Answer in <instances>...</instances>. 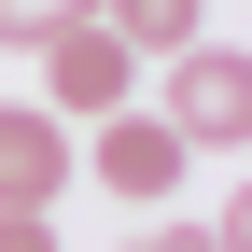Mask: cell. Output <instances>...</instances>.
Here are the masks:
<instances>
[{
	"label": "cell",
	"instance_id": "6da1fadb",
	"mask_svg": "<svg viewBox=\"0 0 252 252\" xmlns=\"http://www.w3.org/2000/svg\"><path fill=\"white\" fill-rule=\"evenodd\" d=\"M168 140L182 154H238L252 140V56L238 42H182L168 56Z\"/></svg>",
	"mask_w": 252,
	"mask_h": 252
},
{
	"label": "cell",
	"instance_id": "7a4b0ae2",
	"mask_svg": "<svg viewBox=\"0 0 252 252\" xmlns=\"http://www.w3.org/2000/svg\"><path fill=\"white\" fill-rule=\"evenodd\" d=\"M42 98L56 112H126L140 98V56H126L98 14H70V28H42Z\"/></svg>",
	"mask_w": 252,
	"mask_h": 252
},
{
	"label": "cell",
	"instance_id": "3957f363",
	"mask_svg": "<svg viewBox=\"0 0 252 252\" xmlns=\"http://www.w3.org/2000/svg\"><path fill=\"white\" fill-rule=\"evenodd\" d=\"M70 168H98V182H112V196H126V210H154V196H168V182H182V168H196V154H182V140H168V112H140V98H126V112H98V140H84V154H70Z\"/></svg>",
	"mask_w": 252,
	"mask_h": 252
},
{
	"label": "cell",
	"instance_id": "277c9868",
	"mask_svg": "<svg viewBox=\"0 0 252 252\" xmlns=\"http://www.w3.org/2000/svg\"><path fill=\"white\" fill-rule=\"evenodd\" d=\"M56 196H70V126L0 98V210H56Z\"/></svg>",
	"mask_w": 252,
	"mask_h": 252
},
{
	"label": "cell",
	"instance_id": "5b68a950",
	"mask_svg": "<svg viewBox=\"0 0 252 252\" xmlns=\"http://www.w3.org/2000/svg\"><path fill=\"white\" fill-rule=\"evenodd\" d=\"M98 28H112L126 56H154V70H168L182 42H210V0H98Z\"/></svg>",
	"mask_w": 252,
	"mask_h": 252
},
{
	"label": "cell",
	"instance_id": "8992f818",
	"mask_svg": "<svg viewBox=\"0 0 252 252\" xmlns=\"http://www.w3.org/2000/svg\"><path fill=\"white\" fill-rule=\"evenodd\" d=\"M42 28H70V0H0V56H42Z\"/></svg>",
	"mask_w": 252,
	"mask_h": 252
},
{
	"label": "cell",
	"instance_id": "52a82bcc",
	"mask_svg": "<svg viewBox=\"0 0 252 252\" xmlns=\"http://www.w3.org/2000/svg\"><path fill=\"white\" fill-rule=\"evenodd\" d=\"M126 252H238V238H224V224H140Z\"/></svg>",
	"mask_w": 252,
	"mask_h": 252
},
{
	"label": "cell",
	"instance_id": "ba28073f",
	"mask_svg": "<svg viewBox=\"0 0 252 252\" xmlns=\"http://www.w3.org/2000/svg\"><path fill=\"white\" fill-rule=\"evenodd\" d=\"M0 252H56V210H0Z\"/></svg>",
	"mask_w": 252,
	"mask_h": 252
}]
</instances>
